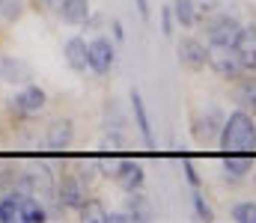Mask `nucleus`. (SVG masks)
<instances>
[{"label":"nucleus","mask_w":256,"mask_h":223,"mask_svg":"<svg viewBox=\"0 0 256 223\" xmlns=\"http://www.w3.org/2000/svg\"><path fill=\"white\" fill-rule=\"evenodd\" d=\"M33 66L21 57H12V54H0V83H9V86H27L33 83Z\"/></svg>","instance_id":"1a4fd4ad"},{"label":"nucleus","mask_w":256,"mask_h":223,"mask_svg":"<svg viewBox=\"0 0 256 223\" xmlns=\"http://www.w3.org/2000/svg\"><path fill=\"white\" fill-rule=\"evenodd\" d=\"M206 66L218 74V77H224V80H238V77H244V66H242L236 48H226V45H208V51H206Z\"/></svg>","instance_id":"7ed1b4c3"},{"label":"nucleus","mask_w":256,"mask_h":223,"mask_svg":"<svg viewBox=\"0 0 256 223\" xmlns=\"http://www.w3.org/2000/svg\"><path fill=\"white\" fill-rule=\"evenodd\" d=\"M182 170H185V179H188V185H191V188H200V185H202V179H200L196 167H194V164L188 161V158L182 161Z\"/></svg>","instance_id":"bb28decb"},{"label":"nucleus","mask_w":256,"mask_h":223,"mask_svg":"<svg viewBox=\"0 0 256 223\" xmlns=\"http://www.w3.org/2000/svg\"><path fill=\"white\" fill-rule=\"evenodd\" d=\"M236 54L244 72H256V24H242L238 39H236Z\"/></svg>","instance_id":"ddd939ff"},{"label":"nucleus","mask_w":256,"mask_h":223,"mask_svg":"<svg viewBox=\"0 0 256 223\" xmlns=\"http://www.w3.org/2000/svg\"><path fill=\"white\" fill-rule=\"evenodd\" d=\"M48 107V92L36 83H27L21 92H12L6 98V110L15 122H27V119H36L42 110Z\"/></svg>","instance_id":"f03ea898"},{"label":"nucleus","mask_w":256,"mask_h":223,"mask_svg":"<svg viewBox=\"0 0 256 223\" xmlns=\"http://www.w3.org/2000/svg\"><path fill=\"white\" fill-rule=\"evenodd\" d=\"M218 143H220L224 152H254L256 149L254 113H248V110H232V113L224 119V128H220Z\"/></svg>","instance_id":"f257e3e1"},{"label":"nucleus","mask_w":256,"mask_h":223,"mask_svg":"<svg viewBox=\"0 0 256 223\" xmlns=\"http://www.w3.org/2000/svg\"><path fill=\"white\" fill-rule=\"evenodd\" d=\"M86 63H90L92 74L108 77L116 66V45L108 36H96L92 42H86Z\"/></svg>","instance_id":"423d86ee"},{"label":"nucleus","mask_w":256,"mask_h":223,"mask_svg":"<svg viewBox=\"0 0 256 223\" xmlns=\"http://www.w3.org/2000/svg\"><path fill=\"white\" fill-rule=\"evenodd\" d=\"M63 57H66V63H68L72 72L84 74L90 69V63H86V39L84 36H68L63 42Z\"/></svg>","instance_id":"4468645a"},{"label":"nucleus","mask_w":256,"mask_h":223,"mask_svg":"<svg viewBox=\"0 0 256 223\" xmlns=\"http://www.w3.org/2000/svg\"><path fill=\"white\" fill-rule=\"evenodd\" d=\"M134 3H137L140 18H143V21H149V18H152V6H149V0H134Z\"/></svg>","instance_id":"c85d7f7f"},{"label":"nucleus","mask_w":256,"mask_h":223,"mask_svg":"<svg viewBox=\"0 0 256 223\" xmlns=\"http://www.w3.org/2000/svg\"><path fill=\"white\" fill-rule=\"evenodd\" d=\"M173 30H176L173 9H170V6H164V9H161V33H164V36H173Z\"/></svg>","instance_id":"a878e982"},{"label":"nucleus","mask_w":256,"mask_h":223,"mask_svg":"<svg viewBox=\"0 0 256 223\" xmlns=\"http://www.w3.org/2000/svg\"><path fill=\"white\" fill-rule=\"evenodd\" d=\"M110 179H114L126 194H134V191H140V188L146 185V170L140 167V161H134V158H122L120 164L110 167Z\"/></svg>","instance_id":"6e6552de"},{"label":"nucleus","mask_w":256,"mask_h":223,"mask_svg":"<svg viewBox=\"0 0 256 223\" xmlns=\"http://www.w3.org/2000/svg\"><path fill=\"white\" fill-rule=\"evenodd\" d=\"M0 3H3V0H0Z\"/></svg>","instance_id":"473e14b6"},{"label":"nucleus","mask_w":256,"mask_h":223,"mask_svg":"<svg viewBox=\"0 0 256 223\" xmlns=\"http://www.w3.org/2000/svg\"><path fill=\"white\" fill-rule=\"evenodd\" d=\"M90 12H92L90 0H63V6H60V18H63L66 24H74V27L86 24Z\"/></svg>","instance_id":"dca6fc26"},{"label":"nucleus","mask_w":256,"mask_h":223,"mask_svg":"<svg viewBox=\"0 0 256 223\" xmlns=\"http://www.w3.org/2000/svg\"><path fill=\"white\" fill-rule=\"evenodd\" d=\"M18 173L21 170H0V194H9L12 188H15V182H18Z\"/></svg>","instance_id":"393cba45"},{"label":"nucleus","mask_w":256,"mask_h":223,"mask_svg":"<svg viewBox=\"0 0 256 223\" xmlns=\"http://www.w3.org/2000/svg\"><path fill=\"white\" fill-rule=\"evenodd\" d=\"M254 173V152H224V179L230 185L244 182Z\"/></svg>","instance_id":"9b49d317"},{"label":"nucleus","mask_w":256,"mask_h":223,"mask_svg":"<svg viewBox=\"0 0 256 223\" xmlns=\"http://www.w3.org/2000/svg\"><path fill=\"white\" fill-rule=\"evenodd\" d=\"M238 30H242V21H238L236 15L218 9L214 15H208V24H206V42H208V45H226V48H236Z\"/></svg>","instance_id":"20e7f679"},{"label":"nucleus","mask_w":256,"mask_h":223,"mask_svg":"<svg viewBox=\"0 0 256 223\" xmlns=\"http://www.w3.org/2000/svg\"><path fill=\"white\" fill-rule=\"evenodd\" d=\"M206 51H208V45L194 39V36H182L179 45H176V57L188 72H202L206 69Z\"/></svg>","instance_id":"9d476101"},{"label":"nucleus","mask_w":256,"mask_h":223,"mask_svg":"<svg viewBox=\"0 0 256 223\" xmlns=\"http://www.w3.org/2000/svg\"><path fill=\"white\" fill-rule=\"evenodd\" d=\"M224 110L220 107H214V104H208V107H202V110H196L191 113V134L196 143H212V140H218L220 137V128H224Z\"/></svg>","instance_id":"39448f33"},{"label":"nucleus","mask_w":256,"mask_h":223,"mask_svg":"<svg viewBox=\"0 0 256 223\" xmlns=\"http://www.w3.org/2000/svg\"><path fill=\"white\" fill-rule=\"evenodd\" d=\"M131 110H134V122H137V128H140V137H143V143L146 149H155V134H152V122H149V110H146V104H143V95H140V89H131Z\"/></svg>","instance_id":"2eb2a0df"},{"label":"nucleus","mask_w":256,"mask_h":223,"mask_svg":"<svg viewBox=\"0 0 256 223\" xmlns=\"http://www.w3.org/2000/svg\"><path fill=\"white\" fill-rule=\"evenodd\" d=\"M39 6H42L45 12H54V15H60V6H63V0H39Z\"/></svg>","instance_id":"c756f323"},{"label":"nucleus","mask_w":256,"mask_h":223,"mask_svg":"<svg viewBox=\"0 0 256 223\" xmlns=\"http://www.w3.org/2000/svg\"><path fill=\"white\" fill-rule=\"evenodd\" d=\"M86 200V182L78 173H63L57 179V206L60 212H78Z\"/></svg>","instance_id":"0eeeda50"},{"label":"nucleus","mask_w":256,"mask_h":223,"mask_svg":"<svg viewBox=\"0 0 256 223\" xmlns=\"http://www.w3.org/2000/svg\"><path fill=\"white\" fill-rule=\"evenodd\" d=\"M191 200H194V212H196V221H202V223H212V221H214V212H212V206L206 203V197L200 194V188H194Z\"/></svg>","instance_id":"5701e85b"},{"label":"nucleus","mask_w":256,"mask_h":223,"mask_svg":"<svg viewBox=\"0 0 256 223\" xmlns=\"http://www.w3.org/2000/svg\"><path fill=\"white\" fill-rule=\"evenodd\" d=\"M236 83V101L256 113V77H238Z\"/></svg>","instance_id":"aec40b11"},{"label":"nucleus","mask_w":256,"mask_h":223,"mask_svg":"<svg viewBox=\"0 0 256 223\" xmlns=\"http://www.w3.org/2000/svg\"><path fill=\"white\" fill-rule=\"evenodd\" d=\"M78 215H80V221L84 223H108V209H104V203L102 200H96V197H86L84 200V206L78 209Z\"/></svg>","instance_id":"6ab92c4d"},{"label":"nucleus","mask_w":256,"mask_h":223,"mask_svg":"<svg viewBox=\"0 0 256 223\" xmlns=\"http://www.w3.org/2000/svg\"><path fill=\"white\" fill-rule=\"evenodd\" d=\"M196 3V12L200 15H214L220 9V0H194Z\"/></svg>","instance_id":"cd10ccee"},{"label":"nucleus","mask_w":256,"mask_h":223,"mask_svg":"<svg viewBox=\"0 0 256 223\" xmlns=\"http://www.w3.org/2000/svg\"><path fill=\"white\" fill-rule=\"evenodd\" d=\"M102 146H104V152H122V149H126L128 143H126V137H122V134H120V131L114 128V131H110V134H108V137L102 140Z\"/></svg>","instance_id":"b1692460"},{"label":"nucleus","mask_w":256,"mask_h":223,"mask_svg":"<svg viewBox=\"0 0 256 223\" xmlns=\"http://www.w3.org/2000/svg\"><path fill=\"white\" fill-rule=\"evenodd\" d=\"M128 215H131V223H146L155 218V212H152V203L140 194V191H134L131 197H128Z\"/></svg>","instance_id":"a211bd4d"},{"label":"nucleus","mask_w":256,"mask_h":223,"mask_svg":"<svg viewBox=\"0 0 256 223\" xmlns=\"http://www.w3.org/2000/svg\"><path fill=\"white\" fill-rule=\"evenodd\" d=\"M170 9H173V18H176V24H179L182 30H194V27H196L200 12H196V3H194V0H173Z\"/></svg>","instance_id":"f3484780"},{"label":"nucleus","mask_w":256,"mask_h":223,"mask_svg":"<svg viewBox=\"0 0 256 223\" xmlns=\"http://www.w3.org/2000/svg\"><path fill=\"white\" fill-rule=\"evenodd\" d=\"M74 143V122L68 116H57L48 122V131H45V146L51 152H66V149Z\"/></svg>","instance_id":"f8f14e48"},{"label":"nucleus","mask_w":256,"mask_h":223,"mask_svg":"<svg viewBox=\"0 0 256 223\" xmlns=\"http://www.w3.org/2000/svg\"><path fill=\"white\" fill-rule=\"evenodd\" d=\"M110 30H114V39H116V42H122V39H126V30H122V24H120L116 18L110 21Z\"/></svg>","instance_id":"7c9ffc66"},{"label":"nucleus","mask_w":256,"mask_h":223,"mask_svg":"<svg viewBox=\"0 0 256 223\" xmlns=\"http://www.w3.org/2000/svg\"><path fill=\"white\" fill-rule=\"evenodd\" d=\"M230 218L236 223H256V203L254 200H244V203H236L230 209Z\"/></svg>","instance_id":"4be33fe9"},{"label":"nucleus","mask_w":256,"mask_h":223,"mask_svg":"<svg viewBox=\"0 0 256 223\" xmlns=\"http://www.w3.org/2000/svg\"><path fill=\"white\" fill-rule=\"evenodd\" d=\"M254 182H256V170H254Z\"/></svg>","instance_id":"2f4dec72"},{"label":"nucleus","mask_w":256,"mask_h":223,"mask_svg":"<svg viewBox=\"0 0 256 223\" xmlns=\"http://www.w3.org/2000/svg\"><path fill=\"white\" fill-rule=\"evenodd\" d=\"M24 12H27V0H3V3H0V21H3V24L21 21Z\"/></svg>","instance_id":"412c9836"}]
</instances>
